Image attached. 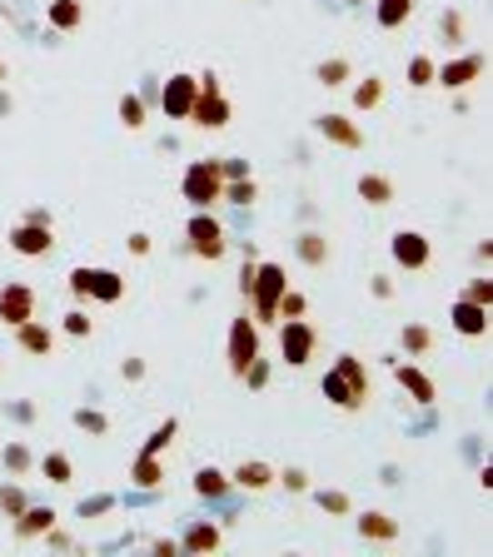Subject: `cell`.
I'll return each instance as SVG.
<instances>
[{
    "label": "cell",
    "instance_id": "cell-5",
    "mask_svg": "<svg viewBox=\"0 0 493 557\" xmlns=\"http://www.w3.org/2000/svg\"><path fill=\"white\" fill-rule=\"evenodd\" d=\"M190 249L199 259H225V249H229V239H225V229H219V219H209V209H195V219H190Z\"/></svg>",
    "mask_w": 493,
    "mask_h": 557
},
{
    "label": "cell",
    "instance_id": "cell-25",
    "mask_svg": "<svg viewBox=\"0 0 493 557\" xmlns=\"http://www.w3.org/2000/svg\"><path fill=\"white\" fill-rule=\"evenodd\" d=\"M374 15H379L384 30H398L408 15H414V0H379V10H374Z\"/></svg>",
    "mask_w": 493,
    "mask_h": 557
},
{
    "label": "cell",
    "instance_id": "cell-37",
    "mask_svg": "<svg viewBox=\"0 0 493 557\" xmlns=\"http://www.w3.org/2000/svg\"><path fill=\"white\" fill-rule=\"evenodd\" d=\"M20 508H25V492H20L15 482H5V488H0V512H5V518H15Z\"/></svg>",
    "mask_w": 493,
    "mask_h": 557
},
{
    "label": "cell",
    "instance_id": "cell-3",
    "mask_svg": "<svg viewBox=\"0 0 493 557\" xmlns=\"http://www.w3.org/2000/svg\"><path fill=\"white\" fill-rule=\"evenodd\" d=\"M185 199H190L195 209H209L219 204V189H225V170H219V160H195L190 170H185Z\"/></svg>",
    "mask_w": 493,
    "mask_h": 557
},
{
    "label": "cell",
    "instance_id": "cell-15",
    "mask_svg": "<svg viewBox=\"0 0 493 557\" xmlns=\"http://www.w3.org/2000/svg\"><path fill=\"white\" fill-rule=\"evenodd\" d=\"M229 488L265 492V488H275V468H269V463H255V458H245V463L229 472Z\"/></svg>",
    "mask_w": 493,
    "mask_h": 557
},
{
    "label": "cell",
    "instance_id": "cell-11",
    "mask_svg": "<svg viewBox=\"0 0 493 557\" xmlns=\"http://www.w3.org/2000/svg\"><path fill=\"white\" fill-rule=\"evenodd\" d=\"M10 249H15V254H25V259H40V254H50V249H55V234H50V224L25 219V224L10 234Z\"/></svg>",
    "mask_w": 493,
    "mask_h": 557
},
{
    "label": "cell",
    "instance_id": "cell-16",
    "mask_svg": "<svg viewBox=\"0 0 493 557\" xmlns=\"http://www.w3.org/2000/svg\"><path fill=\"white\" fill-rule=\"evenodd\" d=\"M448 319H454V329H458V333H468V339L488 333V309H484V303H474V299H458Z\"/></svg>",
    "mask_w": 493,
    "mask_h": 557
},
{
    "label": "cell",
    "instance_id": "cell-17",
    "mask_svg": "<svg viewBox=\"0 0 493 557\" xmlns=\"http://www.w3.org/2000/svg\"><path fill=\"white\" fill-rule=\"evenodd\" d=\"M394 378H398V388H404L408 398H414V403H434V378H428L424 369H414V363H398L394 369Z\"/></svg>",
    "mask_w": 493,
    "mask_h": 557
},
{
    "label": "cell",
    "instance_id": "cell-14",
    "mask_svg": "<svg viewBox=\"0 0 493 557\" xmlns=\"http://www.w3.org/2000/svg\"><path fill=\"white\" fill-rule=\"evenodd\" d=\"M319 134L329 144H344V150H359L364 144V130L349 120V114H319Z\"/></svg>",
    "mask_w": 493,
    "mask_h": 557
},
{
    "label": "cell",
    "instance_id": "cell-45",
    "mask_svg": "<svg viewBox=\"0 0 493 557\" xmlns=\"http://www.w3.org/2000/svg\"><path fill=\"white\" fill-rule=\"evenodd\" d=\"M150 548H155V552H160V557H175V552H180V542H170V538H155V542H150Z\"/></svg>",
    "mask_w": 493,
    "mask_h": 557
},
{
    "label": "cell",
    "instance_id": "cell-27",
    "mask_svg": "<svg viewBox=\"0 0 493 557\" xmlns=\"http://www.w3.org/2000/svg\"><path fill=\"white\" fill-rule=\"evenodd\" d=\"M299 259L319 269L324 259H329V239H324V234H299Z\"/></svg>",
    "mask_w": 493,
    "mask_h": 557
},
{
    "label": "cell",
    "instance_id": "cell-33",
    "mask_svg": "<svg viewBox=\"0 0 493 557\" xmlns=\"http://www.w3.org/2000/svg\"><path fill=\"white\" fill-rule=\"evenodd\" d=\"M434 60H428V55H414V60H408V85H418V90H424V85H434Z\"/></svg>",
    "mask_w": 493,
    "mask_h": 557
},
{
    "label": "cell",
    "instance_id": "cell-49",
    "mask_svg": "<svg viewBox=\"0 0 493 557\" xmlns=\"http://www.w3.org/2000/svg\"><path fill=\"white\" fill-rule=\"evenodd\" d=\"M0 114H10V94L5 90H0Z\"/></svg>",
    "mask_w": 493,
    "mask_h": 557
},
{
    "label": "cell",
    "instance_id": "cell-1",
    "mask_svg": "<svg viewBox=\"0 0 493 557\" xmlns=\"http://www.w3.org/2000/svg\"><path fill=\"white\" fill-rule=\"evenodd\" d=\"M319 388H324V398H329L334 408H349V413L369 403V373H364V363L354 359V353H344V359L324 373Z\"/></svg>",
    "mask_w": 493,
    "mask_h": 557
},
{
    "label": "cell",
    "instance_id": "cell-40",
    "mask_svg": "<svg viewBox=\"0 0 493 557\" xmlns=\"http://www.w3.org/2000/svg\"><path fill=\"white\" fill-rule=\"evenodd\" d=\"M65 333H70V339H86V333H90V313L86 309H70L65 313Z\"/></svg>",
    "mask_w": 493,
    "mask_h": 557
},
{
    "label": "cell",
    "instance_id": "cell-47",
    "mask_svg": "<svg viewBox=\"0 0 493 557\" xmlns=\"http://www.w3.org/2000/svg\"><path fill=\"white\" fill-rule=\"evenodd\" d=\"M130 254H150V234H130Z\"/></svg>",
    "mask_w": 493,
    "mask_h": 557
},
{
    "label": "cell",
    "instance_id": "cell-18",
    "mask_svg": "<svg viewBox=\"0 0 493 557\" xmlns=\"http://www.w3.org/2000/svg\"><path fill=\"white\" fill-rule=\"evenodd\" d=\"M15 343H20L25 353H35V359H45V353L55 349V333H50L45 323L25 319V323H15Z\"/></svg>",
    "mask_w": 493,
    "mask_h": 557
},
{
    "label": "cell",
    "instance_id": "cell-41",
    "mask_svg": "<svg viewBox=\"0 0 493 557\" xmlns=\"http://www.w3.org/2000/svg\"><path fill=\"white\" fill-rule=\"evenodd\" d=\"M275 482H285L289 492H304V488H309V472H304V468H285V472H275Z\"/></svg>",
    "mask_w": 493,
    "mask_h": 557
},
{
    "label": "cell",
    "instance_id": "cell-43",
    "mask_svg": "<svg viewBox=\"0 0 493 557\" xmlns=\"http://www.w3.org/2000/svg\"><path fill=\"white\" fill-rule=\"evenodd\" d=\"M239 378H245L249 388H265V383H269V363H265V359H255V363H249V369L239 373Z\"/></svg>",
    "mask_w": 493,
    "mask_h": 557
},
{
    "label": "cell",
    "instance_id": "cell-4",
    "mask_svg": "<svg viewBox=\"0 0 493 557\" xmlns=\"http://www.w3.org/2000/svg\"><path fill=\"white\" fill-rule=\"evenodd\" d=\"M70 293L75 299H96V303H115L125 293V279L115 269H75L70 274Z\"/></svg>",
    "mask_w": 493,
    "mask_h": 557
},
{
    "label": "cell",
    "instance_id": "cell-36",
    "mask_svg": "<svg viewBox=\"0 0 493 557\" xmlns=\"http://www.w3.org/2000/svg\"><path fill=\"white\" fill-rule=\"evenodd\" d=\"M75 428H80V433H105V428H110V418L96 413V408H80V413H75Z\"/></svg>",
    "mask_w": 493,
    "mask_h": 557
},
{
    "label": "cell",
    "instance_id": "cell-6",
    "mask_svg": "<svg viewBox=\"0 0 493 557\" xmlns=\"http://www.w3.org/2000/svg\"><path fill=\"white\" fill-rule=\"evenodd\" d=\"M279 353L289 369H304L314 359V329L304 319H279Z\"/></svg>",
    "mask_w": 493,
    "mask_h": 557
},
{
    "label": "cell",
    "instance_id": "cell-31",
    "mask_svg": "<svg viewBox=\"0 0 493 557\" xmlns=\"http://www.w3.org/2000/svg\"><path fill=\"white\" fill-rule=\"evenodd\" d=\"M40 472H45L50 482H70V472H75V468H70L65 453H45V458H40Z\"/></svg>",
    "mask_w": 493,
    "mask_h": 557
},
{
    "label": "cell",
    "instance_id": "cell-28",
    "mask_svg": "<svg viewBox=\"0 0 493 557\" xmlns=\"http://www.w3.org/2000/svg\"><path fill=\"white\" fill-rule=\"evenodd\" d=\"M120 124L125 130H145V94H125L120 100Z\"/></svg>",
    "mask_w": 493,
    "mask_h": 557
},
{
    "label": "cell",
    "instance_id": "cell-2",
    "mask_svg": "<svg viewBox=\"0 0 493 557\" xmlns=\"http://www.w3.org/2000/svg\"><path fill=\"white\" fill-rule=\"evenodd\" d=\"M285 289H289V279H285L279 264H255V279H249L245 299H249V309H255L259 323H279V293Z\"/></svg>",
    "mask_w": 493,
    "mask_h": 557
},
{
    "label": "cell",
    "instance_id": "cell-20",
    "mask_svg": "<svg viewBox=\"0 0 493 557\" xmlns=\"http://www.w3.org/2000/svg\"><path fill=\"white\" fill-rule=\"evenodd\" d=\"M219 528L215 522H190V528H185V538H180V552H215L219 548Z\"/></svg>",
    "mask_w": 493,
    "mask_h": 557
},
{
    "label": "cell",
    "instance_id": "cell-42",
    "mask_svg": "<svg viewBox=\"0 0 493 557\" xmlns=\"http://www.w3.org/2000/svg\"><path fill=\"white\" fill-rule=\"evenodd\" d=\"M464 299H474V303H484V309H493V283H488V279H474V283L464 289Z\"/></svg>",
    "mask_w": 493,
    "mask_h": 557
},
{
    "label": "cell",
    "instance_id": "cell-9",
    "mask_svg": "<svg viewBox=\"0 0 493 557\" xmlns=\"http://www.w3.org/2000/svg\"><path fill=\"white\" fill-rule=\"evenodd\" d=\"M0 319H5L10 329L35 319V289H30V283H5V289H0Z\"/></svg>",
    "mask_w": 493,
    "mask_h": 557
},
{
    "label": "cell",
    "instance_id": "cell-23",
    "mask_svg": "<svg viewBox=\"0 0 493 557\" xmlns=\"http://www.w3.org/2000/svg\"><path fill=\"white\" fill-rule=\"evenodd\" d=\"M80 0H50V30H75L80 25Z\"/></svg>",
    "mask_w": 493,
    "mask_h": 557
},
{
    "label": "cell",
    "instance_id": "cell-8",
    "mask_svg": "<svg viewBox=\"0 0 493 557\" xmlns=\"http://www.w3.org/2000/svg\"><path fill=\"white\" fill-rule=\"evenodd\" d=\"M389 254H394L398 269H424L434 249H428V239L418 234V229H398V234L389 239Z\"/></svg>",
    "mask_w": 493,
    "mask_h": 557
},
{
    "label": "cell",
    "instance_id": "cell-50",
    "mask_svg": "<svg viewBox=\"0 0 493 557\" xmlns=\"http://www.w3.org/2000/svg\"><path fill=\"white\" fill-rule=\"evenodd\" d=\"M0 80H5V65H0Z\"/></svg>",
    "mask_w": 493,
    "mask_h": 557
},
{
    "label": "cell",
    "instance_id": "cell-44",
    "mask_svg": "<svg viewBox=\"0 0 493 557\" xmlns=\"http://www.w3.org/2000/svg\"><path fill=\"white\" fill-rule=\"evenodd\" d=\"M110 508V498H86L80 502V518H96V512H105Z\"/></svg>",
    "mask_w": 493,
    "mask_h": 557
},
{
    "label": "cell",
    "instance_id": "cell-29",
    "mask_svg": "<svg viewBox=\"0 0 493 557\" xmlns=\"http://www.w3.org/2000/svg\"><path fill=\"white\" fill-rule=\"evenodd\" d=\"M384 100V80H359V85H354V110H374V104Z\"/></svg>",
    "mask_w": 493,
    "mask_h": 557
},
{
    "label": "cell",
    "instance_id": "cell-46",
    "mask_svg": "<svg viewBox=\"0 0 493 557\" xmlns=\"http://www.w3.org/2000/svg\"><path fill=\"white\" fill-rule=\"evenodd\" d=\"M444 35H464V15H444Z\"/></svg>",
    "mask_w": 493,
    "mask_h": 557
},
{
    "label": "cell",
    "instance_id": "cell-32",
    "mask_svg": "<svg viewBox=\"0 0 493 557\" xmlns=\"http://www.w3.org/2000/svg\"><path fill=\"white\" fill-rule=\"evenodd\" d=\"M404 349L408 353H428L434 349V333H428L424 323H404Z\"/></svg>",
    "mask_w": 493,
    "mask_h": 557
},
{
    "label": "cell",
    "instance_id": "cell-7",
    "mask_svg": "<svg viewBox=\"0 0 493 557\" xmlns=\"http://www.w3.org/2000/svg\"><path fill=\"white\" fill-rule=\"evenodd\" d=\"M255 359H259V329H255V319L245 313V319L229 323V373L239 378Z\"/></svg>",
    "mask_w": 493,
    "mask_h": 557
},
{
    "label": "cell",
    "instance_id": "cell-22",
    "mask_svg": "<svg viewBox=\"0 0 493 557\" xmlns=\"http://www.w3.org/2000/svg\"><path fill=\"white\" fill-rule=\"evenodd\" d=\"M130 478H135V488H160V478H165L160 453H140V458H135V468H130Z\"/></svg>",
    "mask_w": 493,
    "mask_h": 557
},
{
    "label": "cell",
    "instance_id": "cell-35",
    "mask_svg": "<svg viewBox=\"0 0 493 557\" xmlns=\"http://www.w3.org/2000/svg\"><path fill=\"white\" fill-rule=\"evenodd\" d=\"M314 502H319L324 512H334V518H344V512H349V492H334V488L314 492Z\"/></svg>",
    "mask_w": 493,
    "mask_h": 557
},
{
    "label": "cell",
    "instance_id": "cell-21",
    "mask_svg": "<svg viewBox=\"0 0 493 557\" xmlns=\"http://www.w3.org/2000/svg\"><path fill=\"white\" fill-rule=\"evenodd\" d=\"M359 538H369V542H394V538H398V522L389 518V512H364V518H359Z\"/></svg>",
    "mask_w": 493,
    "mask_h": 557
},
{
    "label": "cell",
    "instance_id": "cell-19",
    "mask_svg": "<svg viewBox=\"0 0 493 557\" xmlns=\"http://www.w3.org/2000/svg\"><path fill=\"white\" fill-rule=\"evenodd\" d=\"M50 528H55V508H30V502H25V508L15 512V538L20 542L40 538V532H50Z\"/></svg>",
    "mask_w": 493,
    "mask_h": 557
},
{
    "label": "cell",
    "instance_id": "cell-39",
    "mask_svg": "<svg viewBox=\"0 0 493 557\" xmlns=\"http://www.w3.org/2000/svg\"><path fill=\"white\" fill-rule=\"evenodd\" d=\"M5 468L10 472H30V448L25 443H10L5 448Z\"/></svg>",
    "mask_w": 493,
    "mask_h": 557
},
{
    "label": "cell",
    "instance_id": "cell-38",
    "mask_svg": "<svg viewBox=\"0 0 493 557\" xmlns=\"http://www.w3.org/2000/svg\"><path fill=\"white\" fill-rule=\"evenodd\" d=\"M279 319H304V293H295V289L279 293Z\"/></svg>",
    "mask_w": 493,
    "mask_h": 557
},
{
    "label": "cell",
    "instance_id": "cell-12",
    "mask_svg": "<svg viewBox=\"0 0 493 557\" xmlns=\"http://www.w3.org/2000/svg\"><path fill=\"white\" fill-rule=\"evenodd\" d=\"M195 94H199V80L195 75H170V85H165V94H160L165 114H170V120H190Z\"/></svg>",
    "mask_w": 493,
    "mask_h": 557
},
{
    "label": "cell",
    "instance_id": "cell-30",
    "mask_svg": "<svg viewBox=\"0 0 493 557\" xmlns=\"http://www.w3.org/2000/svg\"><path fill=\"white\" fill-rule=\"evenodd\" d=\"M314 80H319V85H344V80H349V60H324L319 70H314Z\"/></svg>",
    "mask_w": 493,
    "mask_h": 557
},
{
    "label": "cell",
    "instance_id": "cell-34",
    "mask_svg": "<svg viewBox=\"0 0 493 557\" xmlns=\"http://www.w3.org/2000/svg\"><path fill=\"white\" fill-rule=\"evenodd\" d=\"M175 433H180V423H175V418H165V423L150 433V443H145V453H165V448L175 443Z\"/></svg>",
    "mask_w": 493,
    "mask_h": 557
},
{
    "label": "cell",
    "instance_id": "cell-13",
    "mask_svg": "<svg viewBox=\"0 0 493 557\" xmlns=\"http://www.w3.org/2000/svg\"><path fill=\"white\" fill-rule=\"evenodd\" d=\"M478 75H484V55H458V60H448V65L434 70V80L448 85V90H468Z\"/></svg>",
    "mask_w": 493,
    "mask_h": 557
},
{
    "label": "cell",
    "instance_id": "cell-10",
    "mask_svg": "<svg viewBox=\"0 0 493 557\" xmlns=\"http://www.w3.org/2000/svg\"><path fill=\"white\" fill-rule=\"evenodd\" d=\"M190 120L199 124V130H225L229 124V100L219 90H199L195 104H190Z\"/></svg>",
    "mask_w": 493,
    "mask_h": 557
},
{
    "label": "cell",
    "instance_id": "cell-24",
    "mask_svg": "<svg viewBox=\"0 0 493 557\" xmlns=\"http://www.w3.org/2000/svg\"><path fill=\"white\" fill-rule=\"evenodd\" d=\"M195 492H199V498H225V492H229V478H225L219 468H199V472H195Z\"/></svg>",
    "mask_w": 493,
    "mask_h": 557
},
{
    "label": "cell",
    "instance_id": "cell-26",
    "mask_svg": "<svg viewBox=\"0 0 493 557\" xmlns=\"http://www.w3.org/2000/svg\"><path fill=\"white\" fill-rule=\"evenodd\" d=\"M359 199H369V204H394V184L384 180V174H364V180H359Z\"/></svg>",
    "mask_w": 493,
    "mask_h": 557
},
{
    "label": "cell",
    "instance_id": "cell-48",
    "mask_svg": "<svg viewBox=\"0 0 493 557\" xmlns=\"http://www.w3.org/2000/svg\"><path fill=\"white\" fill-rule=\"evenodd\" d=\"M125 378H145V363L140 359H125Z\"/></svg>",
    "mask_w": 493,
    "mask_h": 557
}]
</instances>
